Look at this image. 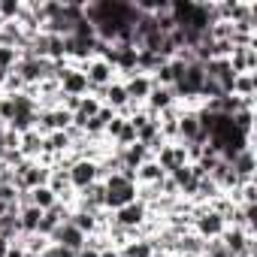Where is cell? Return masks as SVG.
<instances>
[{
    "mask_svg": "<svg viewBox=\"0 0 257 257\" xmlns=\"http://www.w3.org/2000/svg\"><path fill=\"white\" fill-rule=\"evenodd\" d=\"M242 257H251V254H242Z\"/></svg>",
    "mask_w": 257,
    "mask_h": 257,
    "instance_id": "obj_28",
    "label": "cell"
},
{
    "mask_svg": "<svg viewBox=\"0 0 257 257\" xmlns=\"http://www.w3.org/2000/svg\"><path fill=\"white\" fill-rule=\"evenodd\" d=\"M203 248H206V239H200L194 230H188V233L179 236L173 254H179V257H203Z\"/></svg>",
    "mask_w": 257,
    "mask_h": 257,
    "instance_id": "obj_9",
    "label": "cell"
},
{
    "mask_svg": "<svg viewBox=\"0 0 257 257\" xmlns=\"http://www.w3.org/2000/svg\"><path fill=\"white\" fill-rule=\"evenodd\" d=\"M118 82L124 85V94H127V100H131V103H137V106H143V103L149 100L152 88H155L152 76H146V73H131L127 79H118Z\"/></svg>",
    "mask_w": 257,
    "mask_h": 257,
    "instance_id": "obj_4",
    "label": "cell"
},
{
    "mask_svg": "<svg viewBox=\"0 0 257 257\" xmlns=\"http://www.w3.org/2000/svg\"><path fill=\"white\" fill-rule=\"evenodd\" d=\"M155 161H158V167H161L167 176L176 173V170H182V167H188L185 146H179V143H167V146H161L158 155H155Z\"/></svg>",
    "mask_w": 257,
    "mask_h": 257,
    "instance_id": "obj_5",
    "label": "cell"
},
{
    "mask_svg": "<svg viewBox=\"0 0 257 257\" xmlns=\"http://www.w3.org/2000/svg\"><path fill=\"white\" fill-rule=\"evenodd\" d=\"M37 112H40V109H37ZM37 112H19L7 127H10L13 134L22 137V134H28V131H34V127H37Z\"/></svg>",
    "mask_w": 257,
    "mask_h": 257,
    "instance_id": "obj_18",
    "label": "cell"
},
{
    "mask_svg": "<svg viewBox=\"0 0 257 257\" xmlns=\"http://www.w3.org/2000/svg\"><path fill=\"white\" fill-rule=\"evenodd\" d=\"M146 218H149V206L140 203V200H134V203H127V206H121V209L112 212V221L121 224V227H127V230H137Z\"/></svg>",
    "mask_w": 257,
    "mask_h": 257,
    "instance_id": "obj_6",
    "label": "cell"
},
{
    "mask_svg": "<svg viewBox=\"0 0 257 257\" xmlns=\"http://www.w3.org/2000/svg\"><path fill=\"white\" fill-rule=\"evenodd\" d=\"M103 188H106V209L115 212V209H121V206H127V203L137 200V188L140 185L131 182V179H124L121 173H115V176H109L103 182Z\"/></svg>",
    "mask_w": 257,
    "mask_h": 257,
    "instance_id": "obj_1",
    "label": "cell"
},
{
    "mask_svg": "<svg viewBox=\"0 0 257 257\" xmlns=\"http://www.w3.org/2000/svg\"><path fill=\"white\" fill-rule=\"evenodd\" d=\"M221 239V245L233 254V257H242V254H251L254 257V233H245V230H239V227H224V233L218 236Z\"/></svg>",
    "mask_w": 257,
    "mask_h": 257,
    "instance_id": "obj_3",
    "label": "cell"
},
{
    "mask_svg": "<svg viewBox=\"0 0 257 257\" xmlns=\"http://www.w3.org/2000/svg\"><path fill=\"white\" fill-rule=\"evenodd\" d=\"M25 257H40V254H28V251H25Z\"/></svg>",
    "mask_w": 257,
    "mask_h": 257,
    "instance_id": "obj_25",
    "label": "cell"
},
{
    "mask_svg": "<svg viewBox=\"0 0 257 257\" xmlns=\"http://www.w3.org/2000/svg\"><path fill=\"white\" fill-rule=\"evenodd\" d=\"M94 182H97V161L82 158V161H76L70 167V185H73V191H85Z\"/></svg>",
    "mask_w": 257,
    "mask_h": 257,
    "instance_id": "obj_7",
    "label": "cell"
},
{
    "mask_svg": "<svg viewBox=\"0 0 257 257\" xmlns=\"http://www.w3.org/2000/svg\"><path fill=\"white\" fill-rule=\"evenodd\" d=\"M82 73H85V79H88V85H91V91H97V88H106V85H112L115 79H118V73L103 61V58H88V61H82V64H76Z\"/></svg>",
    "mask_w": 257,
    "mask_h": 257,
    "instance_id": "obj_2",
    "label": "cell"
},
{
    "mask_svg": "<svg viewBox=\"0 0 257 257\" xmlns=\"http://www.w3.org/2000/svg\"><path fill=\"white\" fill-rule=\"evenodd\" d=\"M100 106H103V103H100L97 97H91V94H88V97H82L79 109L73 112V124H76V127H82V131H85V124H88V121H91V118H94V115L100 112Z\"/></svg>",
    "mask_w": 257,
    "mask_h": 257,
    "instance_id": "obj_13",
    "label": "cell"
},
{
    "mask_svg": "<svg viewBox=\"0 0 257 257\" xmlns=\"http://www.w3.org/2000/svg\"><path fill=\"white\" fill-rule=\"evenodd\" d=\"M40 218H43V212H40L37 206H28V209H22V212H19V227H22V233H25V236L37 233V227H40Z\"/></svg>",
    "mask_w": 257,
    "mask_h": 257,
    "instance_id": "obj_17",
    "label": "cell"
},
{
    "mask_svg": "<svg viewBox=\"0 0 257 257\" xmlns=\"http://www.w3.org/2000/svg\"><path fill=\"white\" fill-rule=\"evenodd\" d=\"M176 103V94H173V88H161V85H155L152 88V94H149V100L143 103L152 115H161L164 109H170Z\"/></svg>",
    "mask_w": 257,
    "mask_h": 257,
    "instance_id": "obj_10",
    "label": "cell"
},
{
    "mask_svg": "<svg viewBox=\"0 0 257 257\" xmlns=\"http://www.w3.org/2000/svg\"><path fill=\"white\" fill-rule=\"evenodd\" d=\"M100 257H121V254H118V248H106V251H100Z\"/></svg>",
    "mask_w": 257,
    "mask_h": 257,
    "instance_id": "obj_24",
    "label": "cell"
},
{
    "mask_svg": "<svg viewBox=\"0 0 257 257\" xmlns=\"http://www.w3.org/2000/svg\"><path fill=\"white\" fill-rule=\"evenodd\" d=\"M164 257H179V254H164Z\"/></svg>",
    "mask_w": 257,
    "mask_h": 257,
    "instance_id": "obj_26",
    "label": "cell"
},
{
    "mask_svg": "<svg viewBox=\"0 0 257 257\" xmlns=\"http://www.w3.org/2000/svg\"><path fill=\"white\" fill-rule=\"evenodd\" d=\"M0 127H7V124H4V118H0Z\"/></svg>",
    "mask_w": 257,
    "mask_h": 257,
    "instance_id": "obj_27",
    "label": "cell"
},
{
    "mask_svg": "<svg viewBox=\"0 0 257 257\" xmlns=\"http://www.w3.org/2000/svg\"><path fill=\"white\" fill-rule=\"evenodd\" d=\"M164 176H167V173L158 167V161H155V158H149V161H146V164H140V170H137V185H158Z\"/></svg>",
    "mask_w": 257,
    "mask_h": 257,
    "instance_id": "obj_14",
    "label": "cell"
},
{
    "mask_svg": "<svg viewBox=\"0 0 257 257\" xmlns=\"http://www.w3.org/2000/svg\"><path fill=\"white\" fill-rule=\"evenodd\" d=\"M16 64H19V52H16V49H7V46H0V70L13 73Z\"/></svg>",
    "mask_w": 257,
    "mask_h": 257,
    "instance_id": "obj_21",
    "label": "cell"
},
{
    "mask_svg": "<svg viewBox=\"0 0 257 257\" xmlns=\"http://www.w3.org/2000/svg\"><path fill=\"white\" fill-rule=\"evenodd\" d=\"M230 167H233V173L239 176V182H254V170H257V164H254V149L239 152V155L230 161Z\"/></svg>",
    "mask_w": 257,
    "mask_h": 257,
    "instance_id": "obj_12",
    "label": "cell"
},
{
    "mask_svg": "<svg viewBox=\"0 0 257 257\" xmlns=\"http://www.w3.org/2000/svg\"><path fill=\"white\" fill-rule=\"evenodd\" d=\"M22 7L25 4H19V0H0V22H19Z\"/></svg>",
    "mask_w": 257,
    "mask_h": 257,
    "instance_id": "obj_20",
    "label": "cell"
},
{
    "mask_svg": "<svg viewBox=\"0 0 257 257\" xmlns=\"http://www.w3.org/2000/svg\"><path fill=\"white\" fill-rule=\"evenodd\" d=\"M233 97H254L257 94V73H242L233 79Z\"/></svg>",
    "mask_w": 257,
    "mask_h": 257,
    "instance_id": "obj_15",
    "label": "cell"
},
{
    "mask_svg": "<svg viewBox=\"0 0 257 257\" xmlns=\"http://www.w3.org/2000/svg\"><path fill=\"white\" fill-rule=\"evenodd\" d=\"M43 149H46V137H43V134H37V131L22 134L19 152H22V158H25V161H37V158L43 155Z\"/></svg>",
    "mask_w": 257,
    "mask_h": 257,
    "instance_id": "obj_11",
    "label": "cell"
},
{
    "mask_svg": "<svg viewBox=\"0 0 257 257\" xmlns=\"http://www.w3.org/2000/svg\"><path fill=\"white\" fill-rule=\"evenodd\" d=\"M31 200H34V206H37L40 212H46V209H52V206L58 203V197L49 191V185H43V188H34V191H31Z\"/></svg>",
    "mask_w": 257,
    "mask_h": 257,
    "instance_id": "obj_19",
    "label": "cell"
},
{
    "mask_svg": "<svg viewBox=\"0 0 257 257\" xmlns=\"http://www.w3.org/2000/svg\"><path fill=\"white\" fill-rule=\"evenodd\" d=\"M76 257H100V254L91 251V248H82V251H76Z\"/></svg>",
    "mask_w": 257,
    "mask_h": 257,
    "instance_id": "obj_23",
    "label": "cell"
},
{
    "mask_svg": "<svg viewBox=\"0 0 257 257\" xmlns=\"http://www.w3.org/2000/svg\"><path fill=\"white\" fill-rule=\"evenodd\" d=\"M203 257H233V254L221 245V239H209L206 248H203Z\"/></svg>",
    "mask_w": 257,
    "mask_h": 257,
    "instance_id": "obj_22",
    "label": "cell"
},
{
    "mask_svg": "<svg viewBox=\"0 0 257 257\" xmlns=\"http://www.w3.org/2000/svg\"><path fill=\"white\" fill-rule=\"evenodd\" d=\"M49 242H55V245H61V248H70V251H82V248H85V233H79V230L67 221V224H61V227L49 236Z\"/></svg>",
    "mask_w": 257,
    "mask_h": 257,
    "instance_id": "obj_8",
    "label": "cell"
},
{
    "mask_svg": "<svg viewBox=\"0 0 257 257\" xmlns=\"http://www.w3.org/2000/svg\"><path fill=\"white\" fill-rule=\"evenodd\" d=\"M118 254H121V257H155V248H152V242H146V239H131V242H124V245L118 248Z\"/></svg>",
    "mask_w": 257,
    "mask_h": 257,
    "instance_id": "obj_16",
    "label": "cell"
}]
</instances>
